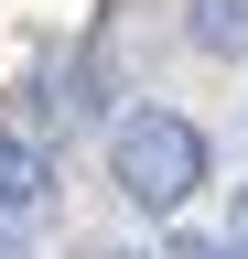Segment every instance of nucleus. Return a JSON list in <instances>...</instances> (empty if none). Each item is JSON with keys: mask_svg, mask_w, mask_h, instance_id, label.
<instances>
[{"mask_svg": "<svg viewBox=\"0 0 248 259\" xmlns=\"http://www.w3.org/2000/svg\"><path fill=\"white\" fill-rule=\"evenodd\" d=\"M108 184L130 194L140 216L194 205V194H205V130L183 119V108H162V97H151V108H130V119L108 130Z\"/></svg>", "mask_w": 248, "mask_h": 259, "instance_id": "nucleus-1", "label": "nucleus"}, {"mask_svg": "<svg viewBox=\"0 0 248 259\" xmlns=\"http://www.w3.org/2000/svg\"><path fill=\"white\" fill-rule=\"evenodd\" d=\"M54 205V151L33 130H0V227H33Z\"/></svg>", "mask_w": 248, "mask_h": 259, "instance_id": "nucleus-2", "label": "nucleus"}, {"mask_svg": "<svg viewBox=\"0 0 248 259\" xmlns=\"http://www.w3.org/2000/svg\"><path fill=\"white\" fill-rule=\"evenodd\" d=\"M183 44L216 65H248V0H183Z\"/></svg>", "mask_w": 248, "mask_h": 259, "instance_id": "nucleus-3", "label": "nucleus"}, {"mask_svg": "<svg viewBox=\"0 0 248 259\" xmlns=\"http://www.w3.org/2000/svg\"><path fill=\"white\" fill-rule=\"evenodd\" d=\"M173 259H248V227L237 238H173Z\"/></svg>", "mask_w": 248, "mask_h": 259, "instance_id": "nucleus-4", "label": "nucleus"}, {"mask_svg": "<svg viewBox=\"0 0 248 259\" xmlns=\"http://www.w3.org/2000/svg\"><path fill=\"white\" fill-rule=\"evenodd\" d=\"M97 259H173V248H97Z\"/></svg>", "mask_w": 248, "mask_h": 259, "instance_id": "nucleus-5", "label": "nucleus"}]
</instances>
